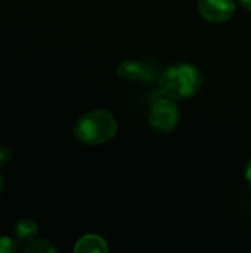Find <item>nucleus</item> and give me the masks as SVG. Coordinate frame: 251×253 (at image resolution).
Listing matches in <instances>:
<instances>
[{"label": "nucleus", "mask_w": 251, "mask_h": 253, "mask_svg": "<svg viewBox=\"0 0 251 253\" xmlns=\"http://www.w3.org/2000/svg\"><path fill=\"white\" fill-rule=\"evenodd\" d=\"M204 76L192 64L178 62L167 67L158 80L161 92L172 99L183 101L194 98L203 87Z\"/></svg>", "instance_id": "obj_1"}, {"label": "nucleus", "mask_w": 251, "mask_h": 253, "mask_svg": "<svg viewBox=\"0 0 251 253\" xmlns=\"http://www.w3.org/2000/svg\"><path fill=\"white\" fill-rule=\"evenodd\" d=\"M117 122L105 110H93L83 114L74 125V138L84 145H101L114 138Z\"/></svg>", "instance_id": "obj_2"}, {"label": "nucleus", "mask_w": 251, "mask_h": 253, "mask_svg": "<svg viewBox=\"0 0 251 253\" xmlns=\"http://www.w3.org/2000/svg\"><path fill=\"white\" fill-rule=\"evenodd\" d=\"M179 122V110L172 98H163L149 110V125L158 133H170Z\"/></svg>", "instance_id": "obj_3"}, {"label": "nucleus", "mask_w": 251, "mask_h": 253, "mask_svg": "<svg viewBox=\"0 0 251 253\" xmlns=\"http://www.w3.org/2000/svg\"><path fill=\"white\" fill-rule=\"evenodd\" d=\"M201 16L210 22H225L235 13L234 0H198Z\"/></svg>", "instance_id": "obj_4"}, {"label": "nucleus", "mask_w": 251, "mask_h": 253, "mask_svg": "<svg viewBox=\"0 0 251 253\" xmlns=\"http://www.w3.org/2000/svg\"><path fill=\"white\" fill-rule=\"evenodd\" d=\"M75 253H105L108 252V246L104 239L95 234H87L81 237L75 246H74Z\"/></svg>", "instance_id": "obj_5"}, {"label": "nucleus", "mask_w": 251, "mask_h": 253, "mask_svg": "<svg viewBox=\"0 0 251 253\" xmlns=\"http://www.w3.org/2000/svg\"><path fill=\"white\" fill-rule=\"evenodd\" d=\"M37 236V225L31 219H19L13 227V239L19 245H27Z\"/></svg>", "instance_id": "obj_6"}, {"label": "nucleus", "mask_w": 251, "mask_h": 253, "mask_svg": "<svg viewBox=\"0 0 251 253\" xmlns=\"http://www.w3.org/2000/svg\"><path fill=\"white\" fill-rule=\"evenodd\" d=\"M117 74L124 80H138L145 76V67L138 61H124L118 65Z\"/></svg>", "instance_id": "obj_7"}, {"label": "nucleus", "mask_w": 251, "mask_h": 253, "mask_svg": "<svg viewBox=\"0 0 251 253\" xmlns=\"http://www.w3.org/2000/svg\"><path fill=\"white\" fill-rule=\"evenodd\" d=\"M25 252L27 253H55L56 248L47 242V240H31L30 243L25 245Z\"/></svg>", "instance_id": "obj_8"}, {"label": "nucleus", "mask_w": 251, "mask_h": 253, "mask_svg": "<svg viewBox=\"0 0 251 253\" xmlns=\"http://www.w3.org/2000/svg\"><path fill=\"white\" fill-rule=\"evenodd\" d=\"M21 249V245L13 239L7 236L0 237V253H15Z\"/></svg>", "instance_id": "obj_9"}, {"label": "nucleus", "mask_w": 251, "mask_h": 253, "mask_svg": "<svg viewBox=\"0 0 251 253\" xmlns=\"http://www.w3.org/2000/svg\"><path fill=\"white\" fill-rule=\"evenodd\" d=\"M12 159V150L7 145H0V168L7 165Z\"/></svg>", "instance_id": "obj_10"}, {"label": "nucleus", "mask_w": 251, "mask_h": 253, "mask_svg": "<svg viewBox=\"0 0 251 253\" xmlns=\"http://www.w3.org/2000/svg\"><path fill=\"white\" fill-rule=\"evenodd\" d=\"M246 181L251 190V160L247 163V168H246Z\"/></svg>", "instance_id": "obj_11"}, {"label": "nucleus", "mask_w": 251, "mask_h": 253, "mask_svg": "<svg viewBox=\"0 0 251 253\" xmlns=\"http://www.w3.org/2000/svg\"><path fill=\"white\" fill-rule=\"evenodd\" d=\"M240 1V4L244 7V9H247L249 12H251V0H238Z\"/></svg>", "instance_id": "obj_12"}, {"label": "nucleus", "mask_w": 251, "mask_h": 253, "mask_svg": "<svg viewBox=\"0 0 251 253\" xmlns=\"http://www.w3.org/2000/svg\"><path fill=\"white\" fill-rule=\"evenodd\" d=\"M1 188H3V179H1V176H0V193H1Z\"/></svg>", "instance_id": "obj_13"}, {"label": "nucleus", "mask_w": 251, "mask_h": 253, "mask_svg": "<svg viewBox=\"0 0 251 253\" xmlns=\"http://www.w3.org/2000/svg\"><path fill=\"white\" fill-rule=\"evenodd\" d=\"M250 225H251V222H250Z\"/></svg>", "instance_id": "obj_14"}]
</instances>
